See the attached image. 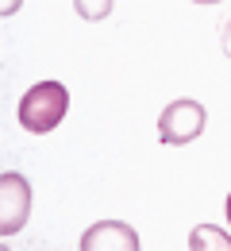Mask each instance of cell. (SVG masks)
Instances as JSON below:
<instances>
[{
    "mask_svg": "<svg viewBox=\"0 0 231 251\" xmlns=\"http://www.w3.org/2000/svg\"><path fill=\"white\" fill-rule=\"evenodd\" d=\"M0 12H4V16H16V12H20V0H4Z\"/></svg>",
    "mask_w": 231,
    "mask_h": 251,
    "instance_id": "ba28073f",
    "label": "cell"
},
{
    "mask_svg": "<svg viewBox=\"0 0 231 251\" xmlns=\"http://www.w3.org/2000/svg\"><path fill=\"white\" fill-rule=\"evenodd\" d=\"M189 248L193 251H231V232H224V228H216V224H197L193 232H189Z\"/></svg>",
    "mask_w": 231,
    "mask_h": 251,
    "instance_id": "5b68a950",
    "label": "cell"
},
{
    "mask_svg": "<svg viewBox=\"0 0 231 251\" xmlns=\"http://www.w3.org/2000/svg\"><path fill=\"white\" fill-rule=\"evenodd\" d=\"M112 4L116 0H73V12L85 20V24H100L112 16Z\"/></svg>",
    "mask_w": 231,
    "mask_h": 251,
    "instance_id": "8992f818",
    "label": "cell"
},
{
    "mask_svg": "<svg viewBox=\"0 0 231 251\" xmlns=\"http://www.w3.org/2000/svg\"><path fill=\"white\" fill-rule=\"evenodd\" d=\"M81 248L85 251H135L139 248V232L124 220H100L93 228H85Z\"/></svg>",
    "mask_w": 231,
    "mask_h": 251,
    "instance_id": "277c9868",
    "label": "cell"
},
{
    "mask_svg": "<svg viewBox=\"0 0 231 251\" xmlns=\"http://www.w3.org/2000/svg\"><path fill=\"white\" fill-rule=\"evenodd\" d=\"M193 4H220V0H193Z\"/></svg>",
    "mask_w": 231,
    "mask_h": 251,
    "instance_id": "30bf717a",
    "label": "cell"
},
{
    "mask_svg": "<svg viewBox=\"0 0 231 251\" xmlns=\"http://www.w3.org/2000/svg\"><path fill=\"white\" fill-rule=\"evenodd\" d=\"M228 224H231V193H228Z\"/></svg>",
    "mask_w": 231,
    "mask_h": 251,
    "instance_id": "9c48e42d",
    "label": "cell"
},
{
    "mask_svg": "<svg viewBox=\"0 0 231 251\" xmlns=\"http://www.w3.org/2000/svg\"><path fill=\"white\" fill-rule=\"evenodd\" d=\"M204 124H208L204 104L181 97V100H169L162 108V116H158V135H162V143H169V147H185V143L200 139Z\"/></svg>",
    "mask_w": 231,
    "mask_h": 251,
    "instance_id": "7a4b0ae2",
    "label": "cell"
},
{
    "mask_svg": "<svg viewBox=\"0 0 231 251\" xmlns=\"http://www.w3.org/2000/svg\"><path fill=\"white\" fill-rule=\"evenodd\" d=\"M31 217V182L16 170L0 174V236H16Z\"/></svg>",
    "mask_w": 231,
    "mask_h": 251,
    "instance_id": "3957f363",
    "label": "cell"
},
{
    "mask_svg": "<svg viewBox=\"0 0 231 251\" xmlns=\"http://www.w3.org/2000/svg\"><path fill=\"white\" fill-rule=\"evenodd\" d=\"M20 124L23 131H31V135H46V131H54V127L66 120L69 112V93L62 81H39L31 85L27 93L20 97Z\"/></svg>",
    "mask_w": 231,
    "mask_h": 251,
    "instance_id": "6da1fadb",
    "label": "cell"
},
{
    "mask_svg": "<svg viewBox=\"0 0 231 251\" xmlns=\"http://www.w3.org/2000/svg\"><path fill=\"white\" fill-rule=\"evenodd\" d=\"M220 43H224V54L231 58V16L224 20V31H220Z\"/></svg>",
    "mask_w": 231,
    "mask_h": 251,
    "instance_id": "52a82bcc",
    "label": "cell"
}]
</instances>
